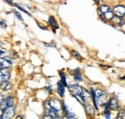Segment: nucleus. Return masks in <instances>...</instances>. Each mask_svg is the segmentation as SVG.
Segmentation results:
<instances>
[{
    "label": "nucleus",
    "mask_w": 125,
    "mask_h": 119,
    "mask_svg": "<svg viewBox=\"0 0 125 119\" xmlns=\"http://www.w3.org/2000/svg\"><path fill=\"white\" fill-rule=\"evenodd\" d=\"M49 101V104L51 106V108L53 109H55L56 111L58 112H62V103L59 100V99H56V98H51Z\"/></svg>",
    "instance_id": "nucleus-1"
},
{
    "label": "nucleus",
    "mask_w": 125,
    "mask_h": 119,
    "mask_svg": "<svg viewBox=\"0 0 125 119\" xmlns=\"http://www.w3.org/2000/svg\"><path fill=\"white\" fill-rule=\"evenodd\" d=\"M13 106H14V98L13 97H7L6 99H4L2 101V103L0 105V109L2 110H6L7 109H9Z\"/></svg>",
    "instance_id": "nucleus-2"
},
{
    "label": "nucleus",
    "mask_w": 125,
    "mask_h": 119,
    "mask_svg": "<svg viewBox=\"0 0 125 119\" xmlns=\"http://www.w3.org/2000/svg\"><path fill=\"white\" fill-rule=\"evenodd\" d=\"M15 113H16V108L13 106V107H11V108H9L3 111L1 119H12V117L15 115Z\"/></svg>",
    "instance_id": "nucleus-3"
},
{
    "label": "nucleus",
    "mask_w": 125,
    "mask_h": 119,
    "mask_svg": "<svg viewBox=\"0 0 125 119\" xmlns=\"http://www.w3.org/2000/svg\"><path fill=\"white\" fill-rule=\"evenodd\" d=\"M113 13L115 14V17H120L122 18L125 15V7L123 5H117L114 8Z\"/></svg>",
    "instance_id": "nucleus-4"
},
{
    "label": "nucleus",
    "mask_w": 125,
    "mask_h": 119,
    "mask_svg": "<svg viewBox=\"0 0 125 119\" xmlns=\"http://www.w3.org/2000/svg\"><path fill=\"white\" fill-rule=\"evenodd\" d=\"M13 61L12 60L9 58H1L0 59V68L1 69H8L9 67H11Z\"/></svg>",
    "instance_id": "nucleus-5"
},
{
    "label": "nucleus",
    "mask_w": 125,
    "mask_h": 119,
    "mask_svg": "<svg viewBox=\"0 0 125 119\" xmlns=\"http://www.w3.org/2000/svg\"><path fill=\"white\" fill-rule=\"evenodd\" d=\"M109 104V109L112 110H117L119 109V104H118V100L116 97H112L108 101Z\"/></svg>",
    "instance_id": "nucleus-6"
},
{
    "label": "nucleus",
    "mask_w": 125,
    "mask_h": 119,
    "mask_svg": "<svg viewBox=\"0 0 125 119\" xmlns=\"http://www.w3.org/2000/svg\"><path fill=\"white\" fill-rule=\"evenodd\" d=\"M10 78V72L8 69H1L0 70V85L5 83V82H8Z\"/></svg>",
    "instance_id": "nucleus-7"
},
{
    "label": "nucleus",
    "mask_w": 125,
    "mask_h": 119,
    "mask_svg": "<svg viewBox=\"0 0 125 119\" xmlns=\"http://www.w3.org/2000/svg\"><path fill=\"white\" fill-rule=\"evenodd\" d=\"M57 91H58V94L60 95V97H63V95H64V87H63V85L61 83V81L58 82V85H57Z\"/></svg>",
    "instance_id": "nucleus-8"
},
{
    "label": "nucleus",
    "mask_w": 125,
    "mask_h": 119,
    "mask_svg": "<svg viewBox=\"0 0 125 119\" xmlns=\"http://www.w3.org/2000/svg\"><path fill=\"white\" fill-rule=\"evenodd\" d=\"M48 22H49L50 26L54 29V31H55L56 29H58V24H57V22H56V20H55V18H54L53 16H50V17H49Z\"/></svg>",
    "instance_id": "nucleus-9"
},
{
    "label": "nucleus",
    "mask_w": 125,
    "mask_h": 119,
    "mask_svg": "<svg viewBox=\"0 0 125 119\" xmlns=\"http://www.w3.org/2000/svg\"><path fill=\"white\" fill-rule=\"evenodd\" d=\"M99 11H100L101 15H103V14H106V13H108V12L112 11V10H111V8H110L108 5H102V6H100Z\"/></svg>",
    "instance_id": "nucleus-10"
},
{
    "label": "nucleus",
    "mask_w": 125,
    "mask_h": 119,
    "mask_svg": "<svg viewBox=\"0 0 125 119\" xmlns=\"http://www.w3.org/2000/svg\"><path fill=\"white\" fill-rule=\"evenodd\" d=\"M0 87H1V89H2L3 91H7V90H9V89H11V83H9V82H5V83L1 84Z\"/></svg>",
    "instance_id": "nucleus-11"
},
{
    "label": "nucleus",
    "mask_w": 125,
    "mask_h": 119,
    "mask_svg": "<svg viewBox=\"0 0 125 119\" xmlns=\"http://www.w3.org/2000/svg\"><path fill=\"white\" fill-rule=\"evenodd\" d=\"M74 79H75L76 81H78V82H81V81L83 80V78H82V76H81V73H80V70H79L78 68L74 71Z\"/></svg>",
    "instance_id": "nucleus-12"
},
{
    "label": "nucleus",
    "mask_w": 125,
    "mask_h": 119,
    "mask_svg": "<svg viewBox=\"0 0 125 119\" xmlns=\"http://www.w3.org/2000/svg\"><path fill=\"white\" fill-rule=\"evenodd\" d=\"M86 111H87V113H88L89 115H92V116H93L94 114V109L91 105H87V106H86Z\"/></svg>",
    "instance_id": "nucleus-13"
},
{
    "label": "nucleus",
    "mask_w": 125,
    "mask_h": 119,
    "mask_svg": "<svg viewBox=\"0 0 125 119\" xmlns=\"http://www.w3.org/2000/svg\"><path fill=\"white\" fill-rule=\"evenodd\" d=\"M59 73H60V76H61V83L63 85V87L65 88V87L67 86V84H66V80H65V75H64V73H63L62 71H60Z\"/></svg>",
    "instance_id": "nucleus-14"
},
{
    "label": "nucleus",
    "mask_w": 125,
    "mask_h": 119,
    "mask_svg": "<svg viewBox=\"0 0 125 119\" xmlns=\"http://www.w3.org/2000/svg\"><path fill=\"white\" fill-rule=\"evenodd\" d=\"M71 53H72L73 57H75L76 59H78V60H82V59H83V58H82V56L79 54L77 51H75V50H72V51H71Z\"/></svg>",
    "instance_id": "nucleus-15"
},
{
    "label": "nucleus",
    "mask_w": 125,
    "mask_h": 119,
    "mask_svg": "<svg viewBox=\"0 0 125 119\" xmlns=\"http://www.w3.org/2000/svg\"><path fill=\"white\" fill-rule=\"evenodd\" d=\"M104 114H105V118H106V119H111V115H110L109 109H105Z\"/></svg>",
    "instance_id": "nucleus-16"
},
{
    "label": "nucleus",
    "mask_w": 125,
    "mask_h": 119,
    "mask_svg": "<svg viewBox=\"0 0 125 119\" xmlns=\"http://www.w3.org/2000/svg\"><path fill=\"white\" fill-rule=\"evenodd\" d=\"M14 14L16 15V17H17V18H18V19H19V20H21V21L23 20V18H22V16L20 15V14H19L18 12H16V11H14Z\"/></svg>",
    "instance_id": "nucleus-17"
},
{
    "label": "nucleus",
    "mask_w": 125,
    "mask_h": 119,
    "mask_svg": "<svg viewBox=\"0 0 125 119\" xmlns=\"http://www.w3.org/2000/svg\"><path fill=\"white\" fill-rule=\"evenodd\" d=\"M123 111H124V109H122V111H119L116 119H123Z\"/></svg>",
    "instance_id": "nucleus-18"
},
{
    "label": "nucleus",
    "mask_w": 125,
    "mask_h": 119,
    "mask_svg": "<svg viewBox=\"0 0 125 119\" xmlns=\"http://www.w3.org/2000/svg\"><path fill=\"white\" fill-rule=\"evenodd\" d=\"M0 25H1L2 27H4V28H6V27H7V25H6V23H5V21H4V20H0Z\"/></svg>",
    "instance_id": "nucleus-19"
},
{
    "label": "nucleus",
    "mask_w": 125,
    "mask_h": 119,
    "mask_svg": "<svg viewBox=\"0 0 125 119\" xmlns=\"http://www.w3.org/2000/svg\"><path fill=\"white\" fill-rule=\"evenodd\" d=\"M2 101H3V96H2V94H0V105L2 103Z\"/></svg>",
    "instance_id": "nucleus-20"
},
{
    "label": "nucleus",
    "mask_w": 125,
    "mask_h": 119,
    "mask_svg": "<svg viewBox=\"0 0 125 119\" xmlns=\"http://www.w3.org/2000/svg\"><path fill=\"white\" fill-rule=\"evenodd\" d=\"M16 119H23V117H22L21 115H18V116H16Z\"/></svg>",
    "instance_id": "nucleus-21"
},
{
    "label": "nucleus",
    "mask_w": 125,
    "mask_h": 119,
    "mask_svg": "<svg viewBox=\"0 0 125 119\" xmlns=\"http://www.w3.org/2000/svg\"><path fill=\"white\" fill-rule=\"evenodd\" d=\"M2 114H3V110L0 109V119H1V116H2Z\"/></svg>",
    "instance_id": "nucleus-22"
},
{
    "label": "nucleus",
    "mask_w": 125,
    "mask_h": 119,
    "mask_svg": "<svg viewBox=\"0 0 125 119\" xmlns=\"http://www.w3.org/2000/svg\"><path fill=\"white\" fill-rule=\"evenodd\" d=\"M3 54H4V51H1V50H0V57H1Z\"/></svg>",
    "instance_id": "nucleus-23"
},
{
    "label": "nucleus",
    "mask_w": 125,
    "mask_h": 119,
    "mask_svg": "<svg viewBox=\"0 0 125 119\" xmlns=\"http://www.w3.org/2000/svg\"><path fill=\"white\" fill-rule=\"evenodd\" d=\"M57 119H63V118H62V117H60V118H57Z\"/></svg>",
    "instance_id": "nucleus-24"
},
{
    "label": "nucleus",
    "mask_w": 125,
    "mask_h": 119,
    "mask_svg": "<svg viewBox=\"0 0 125 119\" xmlns=\"http://www.w3.org/2000/svg\"><path fill=\"white\" fill-rule=\"evenodd\" d=\"M0 70H1V68H0Z\"/></svg>",
    "instance_id": "nucleus-25"
}]
</instances>
